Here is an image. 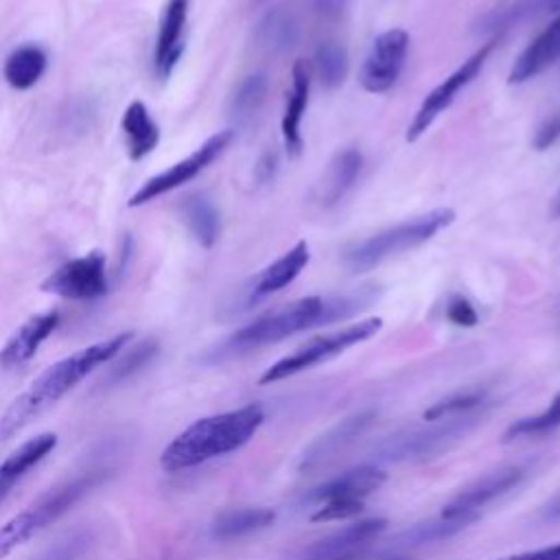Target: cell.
I'll list each match as a JSON object with an SVG mask.
<instances>
[{
  "label": "cell",
  "instance_id": "cell-31",
  "mask_svg": "<svg viewBox=\"0 0 560 560\" xmlns=\"http://www.w3.org/2000/svg\"><path fill=\"white\" fill-rule=\"evenodd\" d=\"M560 427V394L553 396L549 407L538 416H527L512 422L505 431V440L514 438H529V435H545Z\"/></svg>",
  "mask_w": 560,
  "mask_h": 560
},
{
  "label": "cell",
  "instance_id": "cell-21",
  "mask_svg": "<svg viewBox=\"0 0 560 560\" xmlns=\"http://www.w3.org/2000/svg\"><path fill=\"white\" fill-rule=\"evenodd\" d=\"M308 243L306 241H298L289 252H284L278 260H273L269 267H265L260 271V276L254 282L252 289V300H260L267 298L280 289H284L287 284H291L300 271L308 265Z\"/></svg>",
  "mask_w": 560,
  "mask_h": 560
},
{
  "label": "cell",
  "instance_id": "cell-8",
  "mask_svg": "<svg viewBox=\"0 0 560 560\" xmlns=\"http://www.w3.org/2000/svg\"><path fill=\"white\" fill-rule=\"evenodd\" d=\"M107 262L105 254L98 249L66 260L42 282L44 293L74 302L98 300L107 293Z\"/></svg>",
  "mask_w": 560,
  "mask_h": 560
},
{
  "label": "cell",
  "instance_id": "cell-41",
  "mask_svg": "<svg viewBox=\"0 0 560 560\" xmlns=\"http://www.w3.org/2000/svg\"><path fill=\"white\" fill-rule=\"evenodd\" d=\"M343 0H313V7L322 15H337L341 11Z\"/></svg>",
  "mask_w": 560,
  "mask_h": 560
},
{
  "label": "cell",
  "instance_id": "cell-36",
  "mask_svg": "<svg viewBox=\"0 0 560 560\" xmlns=\"http://www.w3.org/2000/svg\"><path fill=\"white\" fill-rule=\"evenodd\" d=\"M363 510V501L357 499H330L319 503V508L313 512L311 521L315 523H328V521H343L352 518Z\"/></svg>",
  "mask_w": 560,
  "mask_h": 560
},
{
  "label": "cell",
  "instance_id": "cell-26",
  "mask_svg": "<svg viewBox=\"0 0 560 560\" xmlns=\"http://www.w3.org/2000/svg\"><path fill=\"white\" fill-rule=\"evenodd\" d=\"M182 219L188 225L195 241L210 249L221 232V221L214 203L206 195H190L182 203Z\"/></svg>",
  "mask_w": 560,
  "mask_h": 560
},
{
  "label": "cell",
  "instance_id": "cell-37",
  "mask_svg": "<svg viewBox=\"0 0 560 560\" xmlns=\"http://www.w3.org/2000/svg\"><path fill=\"white\" fill-rule=\"evenodd\" d=\"M446 317L462 328H472L479 322L477 308L464 295H451V300L446 302Z\"/></svg>",
  "mask_w": 560,
  "mask_h": 560
},
{
  "label": "cell",
  "instance_id": "cell-2",
  "mask_svg": "<svg viewBox=\"0 0 560 560\" xmlns=\"http://www.w3.org/2000/svg\"><path fill=\"white\" fill-rule=\"evenodd\" d=\"M262 422L265 411L260 405H245L199 418L166 444L160 455V466L166 472H179L238 451L254 438Z\"/></svg>",
  "mask_w": 560,
  "mask_h": 560
},
{
  "label": "cell",
  "instance_id": "cell-32",
  "mask_svg": "<svg viewBox=\"0 0 560 560\" xmlns=\"http://www.w3.org/2000/svg\"><path fill=\"white\" fill-rule=\"evenodd\" d=\"M486 402V392L483 389H462L455 392L442 400H438L433 407H429L424 411V420H440V418H448V416H462V413H470L477 407H481Z\"/></svg>",
  "mask_w": 560,
  "mask_h": 560
},
{
  "label": "cell",
  "instance_id": "cell-40",
  "mask_svg": "<svg viewBox=\"0 0 560 560\" xmlns=\"http://www.w3.org/2000/svg\"><path fill=\"white\" fill-rule=\"evenodd\" d=\"M276 166H278V155L273 151L262 153V158L258 160V166H256V177L260 182H269L276 173Z\"/></svg>",
  "mask_w": 560,
  "mask_h": 560
},
{
  "label": "cell",
  "instance_id": "cell-33",
  "mask_svg": "<svg viewBox=\"0 0 560 560\" xmlns=\"http://www.w3.org/2000/svg\"><path fill=\"white\" fill-rule=\"evenodd\" d=\"M477 516H462V518H444L442 521H433V523H424V525H416L409 532H405L400 536L402 545H422V542H435L442 540L455 532H459L462 527H466L468 523H472Z\"/></svg>",
  "mask_w": 560,
  "mask_h": 560
},
{
  "label": "cell",
  "instance_id": "cell-34",
  "mask_svg": "<svg viewBox=\"0 0 560 560\" xmlns=\"http://www.w3.org/2000/svg\"><path fill=\"white\" fill-rule=\"evenodd\" d=\"M158 350H160V346H158L155 339H144V341H140L136 348L127 350V352L114 363V368L109 370V374H107L105 381H107V383H120V381H125L127 376L136 374L140 368H144V365L158 354Z\"/></svg>",
  "mask_w": 560,
  "mask_h": 560
},
{
  "label": "cell",
  "instance_id": "cell-35",
  "mask_svg": "<svg viewBox=\"0 0 560 560\" xmlns=\"http://www.w3.org/2000/svg\"><path fill=\"white\" fill-rule=\"evenodd\" d=\"M92 534L88 529H74L66 538L57 540L39 560H79L90 547Z\"/></svg>",
  "mask_w": 560,
  "mask_h": 560
},
{
  "label": "cell",
  "instance_id": "cell-13",
  "mask_svg": "<svg viewBox=\"0 0 560 560\" xmlns=\"http://www.w3.org/2000/svg\"><path fill=\"white\" fill-rule=\"evenodd\" d=\"M190 0H168L158 26L153 46V72L158 79H168L186 48V22Z\"/></svg>",
  "mask_w": 560,
  "mask_h": 560
},
{
  "label": "cell",
  "instance_id": "cell-42",
  "mask_svg": "<svg viewBox=\"0 0 560 560\" xmlns=\"http://www.w3.org/2000/svg\"><path fill=\"white\" fill-rule=\"evenodd\" d=\"M547 516H549V518H560V494H558V497L553 499V503L549 505Z\"/></svg>",
  "mask_w": 560,
  "mask_h": 560
},
{
  "label": "cell",
  "instance_id": "cell-12",
  "mask_svg": "<svg viewBox=\"0 0 560 560\" xmlns=\"http://www.w3.org/2000/svg\"><path fill=\"white\" fill-rule=\"evenodd\" d=\"M523 479L521 466H505L499 470H492L477 481L462 488L442 510L444 518H462V516H477V512L494 501L497 497L512 490Z\"/></svg>",
  "mask_w": 560,
  "mask_h": 560
},
{
  "label": "cell",
  "instance_id": "cell-15",
  "mask_svg": "<svg viewBox=\"0 0 560 560\" xmlns=\"http://www.w3.org/2000/svg\"><path fill=\"white\" fill-rule=\"evenodd\" d=\"M385 527H387L385 518H365V521L346 525L343 529H337L326 538L313 542L308 549H304V558L306 560H348L354 551H359L370 540H374Z\"/></svg>",
  "mask_w": 560,
  "mask_h": 560
},
{
  "label": "cell",
  "instance_id": "cell-24",
  "mask_svg": "<svg viewBox=\"0 0 560 560\" xmlns=\"http://www.w3.org/2000/svg\"><path fill=\"white\" fill-rule=\"evenodd\" d=\"M372 411H361L357 416L346 418L341 424H337L335 429H330L326 435H322L306 453L302 459V468H313L322 462H326L328 457H332L335 453H339L348 442H352L370 422H372Z\"/></svg>",
  "mask_w": 560,
  "mask_h": 560
},
{
  "label": "cell",
  "instance_id": "cell-20",
  "mask_svg": "<svg viewBox=\"0 0 560 560\" xmlns=\"http://www.w3.org/2000/svg\"><path fill=\"white\" fill-rule=\"evenodd\" d=\"M120 131L125 136L129 160L133 162L147 158L160 142V127L142 101H131L127 105L120 118Z\"/></svg>",
  "mask_w": 560,
  "mask_h": 560
},
{
  "label": "cell",
  "instance_id": "cell-22",
  "mask_svg": "<svg viewBox=\"0 0 560 560\" xmlns=\"http://www.w3.org/2000/svg\"><path fill=\"white\" fill-rule=\"evenodd\" d=\"M48 57L44 48L35 44H22L9 52L2 66L4 81L13 90H31L46 72Z\"/></svg>",
  "mask_w": 560,
  "mask_h": 560
},
{
  "label": "cell",
  "instance_id": "cell-5",
  "mask_svg": "<svg viewBox=\"0 0 560 560\" xmlns=\"http://www.w3.org/2000/svg\"><path fill=\"white\" fill-rule=\"evenodd\" d=\"M101 479H103V470H90L88 475H79L70 481H63V483L46 490L22 512H18L9 521H4L0 525V560L7 558L11 551H15L26 540H31L39 529L55 523L61 514H66Z\"/></svg>",
  "mask_w": 560,
  "mask_h": 560
},
{
  "label": "cell",
  "instance_id": "cell-19",
  "mask_svg": "<svg viewBox=\"0 0 560 560\" xmlns=\"http://www.w3.org/2000/svg\"><path fill=\"white\" fill-rule=\"evenodd\" d=\"M308 90H311V74L304 61H295L291 70V90L282 114V140L289 151V155H300L304 140H302V116L308 103Z\"/></svg>",
  "mask_w": 560,
  "mask_h": 560
},
{
  "label": "cell",
  "instance_id": "cell-10",
  "mask_svg": "<svg viewBox=\"0 0 560 560\" xmlns=\"http://www.w3.org/2000/svg\"><path fill=\"white\" fill-rule=\"evenodd\" d=\"M409 50V35L402 28L381 33L363 59L359 81L365 92L383 94L398 81Z\"/></svg>",
  "mask_w": 560,
  "mask_h": 560
},
{
  "label": "cell",
  "instance_id": "cell-16",
  "mask_svg": "<svg viewBox=\"0 0 560 560\" xmlns=\"http://www.w3.org/2000/svg\"><path fill=\"white\" fill-rule=\"evenodd\" d=\"M385 483V472L376 466H359L352 470H346L324 483H319L317 488H313L304 501L308 503H324L330 499H357L363 501L368 494H372L374 490H378Z\"/></svg>",
  "mask_w": 560,
  "mask_h": 560
},
{
  "label": "cell",
  "instance_id": "cell-30",
  "mask_svg": "<svg viewBox=\"0 0 560 560\" xmlns=\"http://www.w3.org/2000/svg\"><path fill=\"white\" fill-rule=\"evenodd\" d=\"M315 70L326 88H337L348 72V55L335 42H324L315 50Z\"/></svg>",
  "mask_w": 560,
  "mask_h": 560
},
{
  "label": "cell",
  "instance_id": "cell-38",
  "mask_svg": "<svg viewBox=\"0 0 560 560\" xmlns=\"http://www.w3.org/2000/svg\"><path fill=\"white\" fill-rule=\"evenodd\" d=\"M560 140V114H551L547 116L534 131L532 138V147L536 151H547L549 147H553Z\"/></svg>",
  "mask_w": 560,
  "mask_h": 560
},
{
  "label": "cell",
  "instance_id": "cell-9",
  "mask_svg": "<svg viewBox=\"0 0 560 560\" xmlns=\"http://www.w3.org/2000/svg\"><path fill=\"white\" fill-rule=\"evenodd\" d=\"M492 48H494V39H490L486 46H481L477 52H472L455 72H451L440 85H435L424 96V101L420 103L416 116L411 118V122L407 127V136H405L407 142H416L433 125V120L455 101L459 90L466 88L481 72Z\"/></svg>",
  "mask_w": 560,
  "mask_h": 560
},
{
  "label": "cell",
  "instance_id": "cell-17",
  "mask_svg": "<svg viewBox=\"0 0 560 560\" xmlns=\"http://www.w3.org/2000/svg\"><path fill=\"white\" fill-rule=\"evenodd\" d=\"M558 59H560V15L545 31H540L538 37H534L525 46V50L514 59L512 70L508 74V83L510 85L525 83L536 74H540L542 70H547Z\"/></svg>",
  "mask_w": 560,
  "mask_h": 560
},
{
  "label": "cell",
  "instance_id": "cell-11",
  "mask_svg": "<svg viewBox=\"0 0 560 560\" xmlns=\"http://www.w3.org/2000/svg\"><path fill=\"white\" fill-rule=\"evenodd\" d=\"M477 413H462V416H448L440 420H431L429 429L411 431L409 435L394 438L383 453L389 459H409V457H431L444 448L451 446V442L459 440L475 422ZM429 422V420H427Z\"/></svg>",
  "mask_w": 560,
  "mask_h": 560
},
{
  "label": "cell",
  "instance_id": "cell-25",
  "mask_svg": "<svg viewBox=\"0 0 560 560\" xmlns=\"http://www.w3.org/2000/svg\"><path fill=\"white\" fill-rule=\"evenodd\" d=\"M273 518H276V512L271 508L228 510L214 518V523L210 525V534L217 540H234L271 525Z\"/></svg>",
  "mask_w": 560,
  "mask_h": 560
},
{
  "label": "cell",
  "instance_id": "cell-18",
  "mask_svg": "<svg viewBox=\"0 0 560 560\" xmlns=\"http://www.w3.org/2000/svg\"><path fill=\"white\" fill-rule=\"evenodd\" d=\"M57 446V435L50 431H44L35 438H28L22 442L13 453L4 457L0 464V501L11 492V488L46 455H50Z\"/></svg>",
  "mask_w": 560,
  "mask_h": 560
},
{
  "label": "cell",
  "instance_id": "cell-1",
  "mask_svg": "<svg viewBox=\"0 0 560 560\" xmlns=\"http://www.w3.org/2000/svg\"><path fill=\"white\" fill-rule=\"evenodd\" d=\"M131 339L133 330H125L90 343L48 365L39 376H35V381H31V385L18 398H13V402L2 413L0 440H9L26 424H31L37 416L59 402L72 387H77L88 374L118 357Z\"/></svg>",
  "mask_w": 560,
  "mask_h": 560
},
{
  "label": "cell",
  "instance_id": "cell-23",
  "mask_svg": "<svg viewBox=\"0 0 560 560\" xmlns=\"http://www.w3.org/2000/svg\"><path fill=\"white\" fill-rule=\"evenodd\" d=\"M361 164H363V158L357 149L348 147V149L339 151L326 171L319 201L324 206H335L337 201H341L343 195L354 186V182L361 173Z\"/></svg>",
  "mask_w": 560,
  "mask_h": 560
},
{
  "label": "cell",
  "instance_id": "cell-27",
  "mask_svg": "<svg viewBox=\"0 0 560 560\" xmlns=\"http://www.w3.org/2000/svg\"><path fill=\"white\" fill-rule=\"evenodd\" d=\"M549 13L560 15V0H516L512 4L490 11L483 18L481 31H501L518 22H525L538 15H549Z\"/></svg>",
  "mask_w": 560,
  "mask_h": 560
},
{
  "label": "cell",
  "instance_id": "cell-44",
  "mask_svg": "<svg viewBox=\"0 0 560 560\" xmlns=\"http://www.w3.org/2000/svg\"><path fill=\"white\" fill-rule=\"evenodd\" d=\"M387 560H407V558H387Z\"/></svg>",
  "mask_w": 560,
  "mask_h": 560
},
{
  "label": "cell",
  "instance_id": "cell-43",
  "mask_svg": "<svg viewBox=\"0 0 560 560\" xmlns=\"http://www.w3.org/2000/svg\"><path fill=\"white\" fill-rule=\"evenodd\" d=\"M551 217L560 219V190H558V195H556L553 201H551Z\"/></svg>",
  "mask_w": 560,
  "mask_h": 560
},
{
  "label": "cell",
  "instance_id": "cell-28",
  "mask_svg": "<svg viewBox=\"0 0 560 560\" xmlns=\"http://www.w3.org/2000/svg\"><path fill=\"white\" fill-rule=\"evenodd\" d=\"M298 37V26L282 7H276L267 11L262 22L258 24V39L271 48V50H287L295 44Z\"/></svg>",
  "mask_w": 560,
  "mask_h": 560
},
{
  "label": "cell",
  "instance_id": "cell-29",
  "mask_svg": "<svg viewBox=\"0 0 560 560\" xmlns=\"http://www.w3.org/2000/svg\"><path fill=\"white\" fill-rule=\"evenodd\" d=\"M265 92H267V77L265 74H249V77H245L238 83V88H236V92H234V96L230 101L232 116L236 120L252 118L258 112V107L262 105Z\"/></svg>",
  "mask_w": 560,
  "mask_h": 560
},
{
  "label": "cell",
  "instance_id": "cell-14",
  "mask_svg": "<svg viewBox=\"0 0 560 560\" xmlns=\"http://www.w3.org/2000/svg\"><path fill=\"white\" fill-rule=\"evenodd\" d=\"M59 326V311H46L31 315L20 324L13 335L0 348V372H11L28 363L39 346L55 332Z\"/></svg>",
  "mask_w": 560,
  "mask_h": 560
},
{
  "label": "cell",
  "instance_id": "cell-39",
  "mask_svg": "<svg viewBox=\"0 0 560 560\" xmlns=\"http://www.w3.org/2000/svg\"><path fill=\"white\" fill-rule=\"evenodd\" d=\"M503 560H560V542L547 545L540 549H532V551H521V553L508 556Z\"/></svg>",
  "mask_w": 560,
  "mask_h": 560
},
{
  "label": "cell",
  "instance_id": "cell-6",
  "mask_svg": "<svg viewBox=\"0 0 560 560\" xmlns=\"http://www.w3.org/2000/svg\"><path fill=\"white\" fill-rule=\"evenodd\" d=\"M381 326H383L381 317H368V319L350 324L341 330L319 335V337L311 339L308 343H304L302 348H298L295 352H291V354L282 357L280 361H276L273 365H269L260 376V385H269V383L282 381V378H289L298 372H304L313 365H319V363L346 352L348 348L370 339L372 335H376L381 330Z\"/></svg>",
  "mask_w": 560,
  "mask_h": 560
},
{
  "label": "cell",
  "instance_id": "cell-4",
  "mask_svg": "<svg viewBox=\"0 0 560 560\" xmlns=\"http://www.w3.org/2000/svg\"><path fill=\"white\" fill-rule=\"evenodd\" d=\"M453 219H455V212L451 208H438L427 214L413 217L409 221H402L394 228H387L378 234H372L350 245L343 252V262L354 273L368 271L396 254H402L407 249H413L431 241L440 230L451 225Z\"/></svg>",
  "mask_w": 560,
  "mask_h": 560
},
{
  "label": "cell",
  "instance_id": "cell-7",
  "mask_svg": "<svg viewBox=\"0 0 560 560\" xmlns=\"http://www.w3.org/2000/svg\"><path fill=\"white\" fill-rule=\"evenodd\" d=\"M234 133L232 129H223V131H217L214 136H210L201 147H197L190 155H186L184 160L171 164L166 171L149 177L127 201L129 208H138V206H144L184 184H188L190 179H195L201 171H206L232 142Z\"/></svg>",
  "mask_w": 560,
  "mask_h": 560
},
{
  "label": "cell",
  "instance_id": "cell-3",
  "mask_svg": "<svg viewBox=\"0 0 560 560\" xmlns=\"http://www.w3.org/2000/svg\"><path fill=\"white\" fill-rule=\"evenodd\" d=\"M361 304V300L357 302L350 295L343 298H319V295H308V298H300L282 308H276L271 313L260 315L258 319L249 322L247 326L238 328L236 332H232L219 348H214L212 357L214 359H225V357H234V354H243L269 343H278L295 332L308 330L313 326L319 324H330L339 317L350 315L352 311H357V306ZM361 308V306H359Z\"/></svg>",
  "mask_w": 560,
  "mask_h": 560
}]
</instances>
